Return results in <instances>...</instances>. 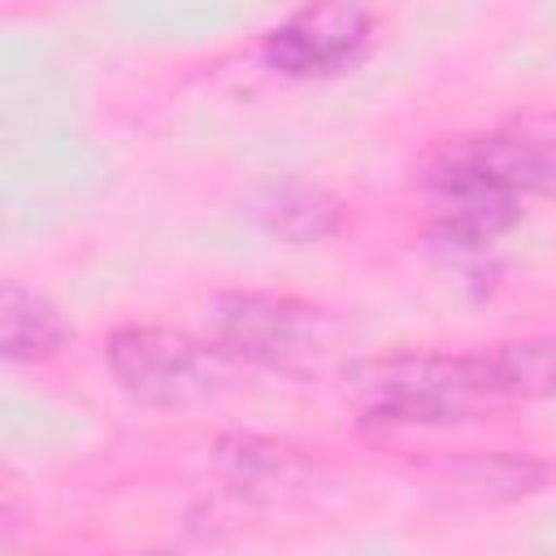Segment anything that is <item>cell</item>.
I'll use <instances>...</instances> for the list:
<instances>
[{"label": "cell", "mask_w": 556, "mask_h": 556, "mask_svg": "<svg viewBox=\"0 0 556 556\" xmlns=\"http://www.w3.org/2000/svg\"><path fill=\"white\" fill-rule=\"evenodd\" d=\"M343 395L365 430H430L556 400V334L361 356L343 365Z\"/></svg>", "instance_id": "cell-1"}, {"label": "cell", "mask_w": 556, "mask_h": 556, "mask_svg": "<svg viewBox=\"0 0 556 556\" xmlns=\"http://www.w3.org/2000/svg\"><path fill=\"white\" fill-rule=\"evenodd\" d=\"M204 334L239 365H256L282 378H317L352 361L348 321L334 308L304 300L295 291H269V287L217 291L204 304Z\"/></svg>", "instance_id": "cell-2"}, {"label": "cell", "mask_w": 556, "mask_h": 556, "mask_svg": "<svg viewBox=\"0 0 556 556\" xmlns=\"http://www.w3.org/2000/svg\"><path fill=\"white\" fill-rule=\"evenodd\" d=\"M104 369L113 387L139 408H200L230 391L239 361L208 334L161 321H122L104 343Z\"/></svg>", "instance_id": "cell-3"}, {"label": "cell", "mask_w": 556, "mask_h": 556, "mask_svg": "<svg viewBox=\"0 0 556 556\" xmlns=\"http://www.w3.org/2000/svg\"><path fill=\"white\" fill-rule=\"evenodd\" d=\"M378 39L369 0H304L261 35V61L278 78L321 83L352 74Z\"/></svg>", "instance_id": "cell-4"}, {"label": "cell", "mask_w": 556, "mask_h": 556, "mask_svg": "<svg viewBox=\"0 0 556 556\" xmlns=\"http://www.w3.org/2000/svg\"><path fill=\"white\" fill-rule=\"evenodd\" d=\"M421 195H426V226L430 239L447 252H491L517 222L521 204L478 165L460 161L447 143H439L421 165Z\"/></svg>", "instance_id": "cell-5"}, {"label": "cell", "mask_w": 556, "mask_h": 556, "mask_svg": "<svg viewBox=\"0 0 556 556\" xmlns=\"http://www.w3.org/2000/svg\"><path fill=\"white\" fill-rule=\"evenodd\" d=\"M443 143L517 200H556V109L513 113L486 130Z\"/></svg>", "instance_id": "cell-6"}, {"label": "cell", "mask_w": 556, "mask_h": 556, "mask_svg": "<svg viewBox=\"0 0 556 556\" xmlns=\"http://www.w3.org/2000/svg\"><path fill=\"white\" fill-rule=\"evenodd\" d=\"M248 213L265 235L282 239L291 248H313V243L339 239L352 222L348 200L308 178H278V182L256 187L248 200Z\"/></svg>", "instance_id": "cell-7"}, {"label": "cell", "mask_w": 556, "mask_h": 556, "mask_svg": "<svg viewBox=\"0 0 556 556\" xmlns=\"http://www.w3.org/2000/svg\"><path fill=\"white\" fill-rule=\"evenodd\" d=\"M74 339L70 317L52 295L22 278L0 282V352L13 365H43L56 361Z\"/></svg>", "instance_id": "cell-8"}, {"label": "cell", "mask_w": 556, "mask_h": 556, "mask_svg": "<svg viewBox=\"0 0 556 556\" xmlns=\"http://www.w3.org/2000/svg\"><path fill=\"white\" fill-rule=\"evenodd\" d=\"M217 456H222V465H226L239 482H282V478L295 469L291 447L269 443V439H252V434L222 439Z\"/></svg>", "instance_id": "cell-9"}]
</instances>
